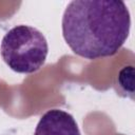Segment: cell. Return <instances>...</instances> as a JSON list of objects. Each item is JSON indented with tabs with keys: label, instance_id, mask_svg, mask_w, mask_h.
Wrapping results in <instances>:
<instances>
[{
	"label": "cell",
	"instance_id": "6da1fadb",
	"mask_svg": "<svg viewBox=\"0 0 135 135\" xmlns=\"http://www.w3.org/2000/svg\"><path fill=\"white\" fill-rule=\"evenodd\" d=\"M61 26L73 53L95 60L121 49L130 34L131 16L123 1L74 0L64 9Z\"/></svg>",
	"mask_w": 135,
	"mask_h": 135
},
{
	"label": "cell",
	"instance_id": "7a4b0ae2",
	"mask_svg": "<svg viewBox=\"0 0 135 135\" xmlns=\"http://www.w3.org/2000/svg\"><path fill=\"white\" fill-rule=\"evenodd\" d=\"M49 44L44 35L37 28L19 24L3 36L0 55L7 66L19 74H33L44 64Z\"/></svg>",
	"mask_w": 135,
	"mask_h": 135
},
{
	"label": "cell",
	"instance_id": "3957f363",
	"mask_svg": "<svg viewBox=\"0 0 135 135\" xmlns=\"http://www.w3.org/2000/svg\"><path fill=\"white\" fill-rule=\"evenodd\" d=\"M34 135H81L78 124L70 113L52 109L39 119Z\"/></svg>",
	"mask_w": 135,
	"mask_h": 135
}]
</instances>
